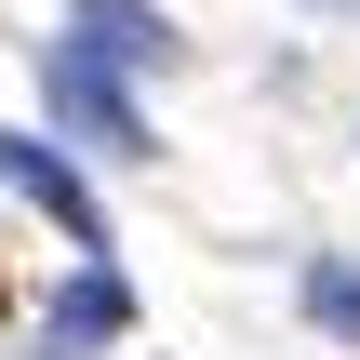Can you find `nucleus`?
<instances>
[{
  "label": "nucleus",
  "mask_w": 360,
  "mask_h": 360,
  "mask_svg": "<svg viewBox=\"0 0 360 360\" xmlns=\"http://www.w3.org/2000/svg\"><path fill=\"white\" fill-rule=\"evenodd\" d=\"M40 80H53V107L107 147V160H160V134H147V107L120 94V67L94 53V40H40Z\"/></svg>",
  "instance_id": "1"
},
{
  "label": "nucleus",
  "mask_w": 360,
  "mask_h": 360,
  "mask_svg": "<svg viewBox=\"0 0 360 360\" xmlns=\"http://www.w3.org/2000/svg\"><path fill=\"white\" fill-rule=\"evenodd\" d=\"M0 187H13V200H40V214H53V227H67L94 267H107V214H94V187H80V174H67L40 134H0Z\"/></svg>",
  "instance_id": "2"
},
{
  "label": "nucleus",
  "mask_w": 360,
  "mask_h": 360,
  "mask_svg": "<svg viewBox=\"0 0 360 360\" xmlns=\"http://www.w3.org/2000/svg\"><path fill=\"white\" fill-rule=\"evenodd\" d=\"M107 334H134V281H120V267H80V281L53 294V321H40V360H94Z\"/></svg>",
  "instance_id": "3"
},
{
  "label": "nucleus",
  "mask_w": 360,
  "mask_h": 360,
  "mask_svg": "<svg viewBox=\"0 0 360 360\" xmlns=\"http://www.w3.org/2000/svg\"><path fill=\"white\" fill-rule=\"evenodd\" d=\"M80 40H107V67H160L174 53V27L147 0H80Z\"/></svg>",
  "instance_id": "4"
},
{
  "label": "nucleus",
  "mask_w": 360,
  "mask_h": 360,
  "mask_svg": "<svg viewBox=\"0 0 360 360\" xmlns=\"http://www.w3.org/2000/svg\"><path fill=\"white\" fill-rule=\"evenodd\" d=\"M307 307H321L334 334H360V267H334V254H321V267H307Z\"/></svg>",
  "instance_id": "5"
}]
</instances>
